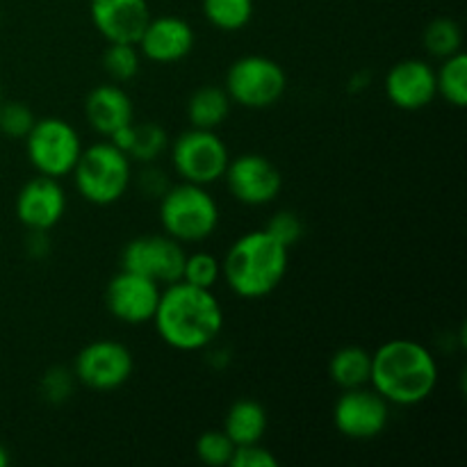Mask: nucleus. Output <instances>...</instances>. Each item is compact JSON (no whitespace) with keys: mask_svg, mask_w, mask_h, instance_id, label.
<instances>
[{"mask_svg":"<svg viewBox=\"0 0 467 467\" xmlns=\"http://www.w3.org/2000/svg\"><path fill=\"white\" fill-rule=\"evenodd\" d=\"M150 322L160 340L171 349L192 354L214 345L223 331V308L213 290L176 281L160 292Z\"/></svg>","mask_w":467,"mask_h":467,"instance_id":"obj_1","label":"nucleus"},{"mask_svg":"<svg viewBox=\"0 0 467 467\" xmlns=\"http://www.w3.org/2000/svg\"><path fill=\"white\" fill-rule=\"evenodd\" d=\"M441 369L431 351L418 340H388L372 354L369 386L390 406H418L436 392Z\"/></svg>","mask_w":467,"mask_h":467,"instance_id":"obj_2","label":"nucleus"},{"mask_svg":"<svg viewBox=\"0 0 467 467\" xmlns=\"http://www.w3.org/2000/svg\"><path fill=\"white\" fill-rule=\"evenodd\" d=\"M287 246L267 231H251L237 237L222 260V278L240 299H263L283 283L287 274Z\"/></svg>","mask_w":467,"mask_h":467,"instance_id":"obj_3","label":"nucleus"},{"mask_svg":"<svg viewBox=\"0 0 467 467\" xmlns=\"http://www.w3.org/2000/svg\"><path fill=\"white\" fill-rule=\"evenodd\" d=\"M78 194L91 205H112L132 182V160L112 141H99L82 149L71 171Z\"/></svg>","mask_w":467,"mask_h":467,"instance_id":"obj_4","label":"nucleus"},{"mask_svg":"<svg viewBox=\"0 0 467 467\" xmlns=\"http://www.w3.org/2000/svg\"><path fill=\"white\" fill-rule=\"evenodd\" d=\"M160 223L181 244H196L217 231L219 205L203 185L182 181L160 196Z\"/></svg>","mask_w":467,"mask_h":467,"instance_id":"obj_5","label":"nucleus"},{"mask_svg":"<svg viewBox=\"0 0 467 467\" xmlns=\"http://www.w3.org/2000/svg\"><path fill=\"white\" fill-rule=\"evenodd\" d=\"M27 160L39 176L64 178L73 171L82 153V140L76 128L59 117L36 119L26 137Z\"/></svg>","mask_w":467,"mask_h":467,"instance_id":"obj_6","label":"nucleus"},{"mask_svg":"<svg viewBox=\"0 0 467 467\" xmlns=\"http://www.w3.org/2000/svg\"><path fill=\"white\" fill-rule=\"evenodd\" d=\"M233 103L249 109L276 105L287 89V76L278 62L265 55H244L226 73V87Z\"/></svg>","mask_w":467,"mask_h":467,"instance_id":"obj_7","label":"nucleus"},{"mask_svg":"<svg viewBox=\"0 0 467 467\" xmlns=\"http://www.w3.org/2000/svg\"><path fill=\"white\" fill-rule=\"evenodd\" d=\"M171 162L181 181L208 187L222 181L231 153L214 130L190 128L171 144Z\"/></svg>","mask_w":467,"mask_h":467,"instance_id":"obj_8","label":"nucleus"},{"mask_svg":"<svg viewBox=\"0 0 467 467\" xmlns=\"http://www.w3.org/2000/svg\"><path fill=\"white\" fill-rule=\"evenodd\" d=\"M135 360L130 349L117 340H94L82 347L73 363V377L94 392H112L126 386Z\"/></svg>","mask_w":467,"mask_h":467,"instance_id":"obj_9","label":"nucleus"},{"mask_svg":"<svg viewBox=\"0 0 467 467\" xmlns=\"http://www.w3.org/2000/svg\"><path fill=\"white\" fill-rule=\"evenodd\" d=\"M390 422V404L374 388L342 390L333 406V424L349 441H372Z\"/></svg>","mask_w":467,"mask_h":467,"instance_id":"obj_10","label":"nucleus"},{"mask_svg":"<svg viewBox=\"0 0 467 467\" xmlns=\"http://www.w3.org/2000/svg\"><path fill=\"white\" fill-rule=\"evenodd\" d=\"M185 249L181 242L164 235H141L128 242L121 251V267L150 278L158 285L181 281Z\"/></svg>","mask_w":467,"mask_h":467,"instance_id":"obj_11","label":"nucleus"},{"mask_svg":"<svg viewBox=\"0 0 467 467\" xmlns=\"http://www.w3.org/2000/svg\"><path fill=\"white\" fill-rule=\"evenodd\" d=\"M223 181L233 199L251 208L272 203L283 190V176L278 167L260 153H244L233 158L223 173Z\"/></svg>","mask_w":467,"mask_h":467,"instance_id":"obj_12","label":"nucleus"},{"mask_svg":"<svg viewBox=\"0 0 467 467\" xmlns=\"http://www.w3.org/2000/svg\"><path fill=\"white\" fill-rule=\"evenodd\" d=\"M160 292L162 285L121 267V272L114 274L105 287V306L114 319L128 327H140L153 319Z\"/></svg>","mask_w":467,"mask_h":467,"instance_id":"obj_13","label":"nucleus"},{"mask_svg":"<svg viewBox=\"0 0 467 467\" xmlns=\"http://www.w3.org/2000/svg\"><path fill=\"white\" fill-rule=\"evenodd\" d=\"M386 99L395 108L418 112L436 100V68L424 59H401L383 80Z\"/></svg>","mask_w":467,"mask_h":467,"instance_id":"obj_14","label":"nucleus"},{"mask_svg":"<svg viewBox=\"0 0 467 467\" xmlns=\"http://www.w3.org/2000/svg\"><path fill=\"white\" fill-rule=\"evenodd\" d=\"M67 213V194L57 178L36 176L16 196V217L27 231L48 233Z\"/></svg>","mask_w":467,"mask_h":467,"instance_id":"obj_15","label":"nucleus"},{"mask_svg":"<svg viewBox=\"0 0 467 467\" xmlns=\"http://www.w3.org/2000/svg\"><path fill=\"white\" fill-rule=\"evenodd\" d=\"M89 16L108 44H137L150 9L146 0H91Z\"/></svg>","mask_w":467,"mask_h":467,"instance_id":"obj_16","label":"nucleus"},{"mask_svg":"<svg viewBox=\"0 0 467 467\" xmlns=\"http://www.w3.org/2000/svg\"><path fill=\"white\" fill-rule=\"evenodd\" d=\"M196 35L190 23L181 16H158L146 23L137 39V48L155 64H176L194 50Z\"/></svg>","mask_w":467,"mask_h":467,"instance_id":"obj_17","label":"nucleus"},{"mask_svg":"<svg viewBox=\"0 0 467 467\" xmlns=\"http://www.w3.org/2000/svg\"><path fill=\"white\" fill-rule=\"evenodd\" d=\"M85 117L99 135L109 137L119 128L135 121V108L126 89L119 82L99 85L89 91L85 100Z\"/></svg>","mask_w":467,"mask_h":467,"instance_id":"obj_18","label":"nucleus"},{"mask_svg":"<svg viewBox=\"0 0 467 467\" xmlns=\"http://www.w3.org/2000/svg\"><path fill=\"white\" fill-rule=\"evenodd\" d=\"M265 431H267V410L255 400L235 401L223 418V433L235 447L260 442Z\"/></svg>","mask_w":467,"mask_h":467,"instance_id":"obj_19","label":"nucleus"},{"mask_svg":"<svg viewBox=\"0 0 467 467\" xmlns=\"http://www.w3.org/2000/svg\"><path fill=\"white\" fill-rule=\"evenodd\" d=\"M231 96L222 87H201L187 100V119L192 128H203V130H217L231 114Z\"/></svg>","mask_w":467,"mask_h":467,"instance_id":"obj_20","label":"nucleus"},{"mask_svg":"<svg viewBox=\"0 0 467 467\" xmlns=\"http://www.w3.org/2000/svg\"><path fill=\"white\" fill-rule=\"evenodd\" d=\"M369 374H372V354L363 347H342L328 363V377L340 390L369 386Z\"/></svg>","mask_w":467,"mask_h":467,"instance_id":"obj_21","label":"nucleus"},{"mask_svg":"<svg viewBox=\"0 0 467 467\" xmlns=\"http://www.w3.org/2000/svg\"><path fill=\"white\" fill-rule=\"evenodd\" d=\"M436 91L441 99L454 108L467 105V57L465 53L450 55L442 59L441 68L436 71Z\"/></svg>","mask_w":467,"mask_h":467,"instance_id":"obj_22","label":"nucleus"},{"mask_svg":"<svg viewBox=\"0 0 467 467\" xmlns=\"http://www.w3.org/2000/svg\"><path fill=\"white\" fill-rule=\"evenodd\" d=\"M203 16L222 32H237L254 18V0H203Z\"/></svg>","mask_w":467,"mask_h":467,"instance_id":"obj_23","label":"nucleus"},{"mask_svg":"<svg viewBox=\"0 0 467 467\" xmlns=\"http://www.w3.org/2000/svg\"><path fill=\"white\" fill-rule=\"evenodd\" d=\"M169 149V137L158 123H132V140L128 146V158L141 164H150Z\"/></svg>","mask_w":467,"mask_h":467,"instance_id":"obj_24","label":"nucleus"},{"mask_svg":"<svg viewBox=\"0 0 467 467\" xmlns=\"http://www.w3.org/2000/svg\"><path fill=\"white\" fill-rule=\"evenodd\" d=\"M424 48L427 53H431L433 57H450V55L461 53V46H463V32L461 26L454 18H436L427 26L424 30Z\"/></svg>","mask_w":467,"mask_h":467,"instance_id":"obj_25","label":"nucleus"},{"mask_svg":"<svg viewBox=\"0 0 467 467\" xmlns=\"http://www.w3.org/2000/svg\"><path fill=\"white\" fill-rule=\"evenodd\" d=\"M105 73L112 78V82H128L137 78L141 68V53L137 44H108L103 53Z\"/></svg>","mask_w":467,"mask_h":467,"instance_id":"obj_26","label":"nucleus"},{"mask_svg":"<svg viewBox=\"0 0 467 467\" xmlns=\"http://www.w3.org/2000/svg\"><path fill=\"white\" fill-rule=\"evenodd\" d=\"M219 278H222V260H217L208 251L185 254L181 281L196 287H205V290H213L219 283Z\"/></svg>","mask_w":467,"mask_h":467,"instance_id":"obj_27","label":"nucleus"},{"mask_svg":"<svg viewBox=\"0 0 467 467\" xmlns=\"http://www.w3.org/2000/svg\"><path fill=\"white\" fill-rule=\"evenodd\" d=\"M235 451L231 438L222 431H205L201 433L199 441H196V456L201 459V463L210 467H223L231 465V456Z\"/></svg>","mask_w":467,"mask_h":467,"instance_id":"obj_28","label":"nucleus"},{"mask_svg":"<svg viewBox=\"0 0 467 467\" xmlns=\"http://www.w3.org/2000/svg\"><path fill=\"white\" fill-rule=\"evenodd\" d=\"M35 121V114L26 103H18V100L0 103V132L9 140H26Z\"/></svg>","mask_w":467,"mask_h":467,"instance_id":"obj_29","label":"nucleus"},{"mask_svg":"<svg viewBox=\"0 0 467 467\" xmlns=\"http://www.w3.org/2000/svg\"><path fill=\"white\" fill-rule=\"evenodd\" d=\"M73 381H76L73 372L64 368H50L41 379V395L50 404H62L71 397Z\"/></svg>","mask_w":467,"mask_h":467,"instance_id":"obj_30","label":"nucleus"},{"mask_svg":"<svg viewBox=\"0 0 467 467\" xmlns=\"http://www.w3.org/2000/svg\"><path fill=\"white\" fill-rule=\"evenodd\" d=\"M265 231H267L274 240L281 242L283 246L290 249V246H295L296 242L304 237V222H301L295 213H278L269 219Z\"/></svg>","mask_w":467,"mask_h":467,"instance_id":"obj_31","label":"nucleus"},{"mask_svg":"<svg viewBox=\"0 0 467 467\" xmlns=\"http://www.w3.org/2000/svg\"><path fill=\"white\" fill-rule=\"evenodd\" d=\"M233 467H276L278 459L263 447L260 442H254V445H240L235 447L231 456Z\"/></svg>","mask_w":467,"mask_h":467,"instance_id":"obj_32","label":"nucleus"},{"mask_svg":"<svg viewBox=\"0 0 467 467\" xmlns=\"http://www.w3.org/2000/svg\"><path fill=\"white\" fill-rule=\"evenodd\" d=\"M140 187L144 190L146 196H155V199H160V196H162L171 185H169V181L164 178V173L160 171V169L149 167L144 173H141Z\"/></svg>","mask_w":467,"mask_h":467,"instance_id":"obj_33","label":"nucleus"},{"mask_svg":"<svg viewBox=\"0 0 467 467\" xmlns=\"http://www.w3.org/2000/svg\"><path fill=\"white\" fill-rule=\"evenodd\" d=\"M7 463H9V454H7V450L0 445V467H5Z\"/></svg>","mask_w":467,"mask_h":467,"instance_id":"obj_34","label":"nucleus"},{"mask_svg":"<svg viewBox=\"0 0 467 467\" xmlns=\"http://www.w3.org/2000/svg\"><path fill=\"white\" fill-rule=\"evenodd\" d=\"M0 103H3V87H0Z\"/></svg>","mask_w":467,"mask_h":467,"instance_id":"obj_35","label":"nucleus"}]
</instances>
